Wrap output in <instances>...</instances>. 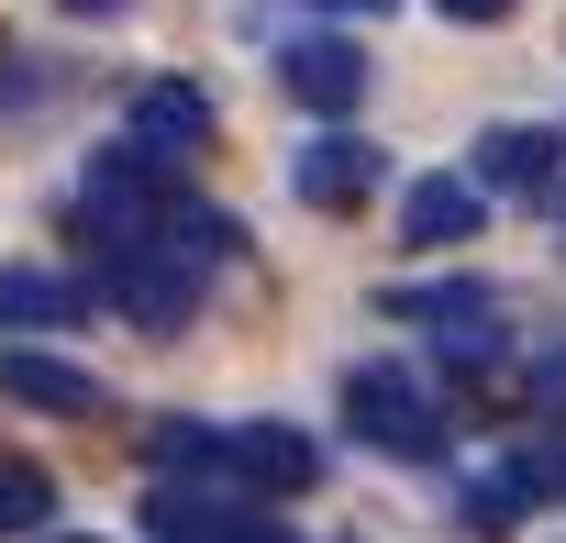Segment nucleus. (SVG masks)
Wrapping results in <instances>:
<instances>
[{
	"mask_svg": "<svg viewBox=\"0 0 566 543\" xmlns=\"http://www.w3.org/2000/svg\"><path fill=\"white\" fill-rule=\"evenodd\" d=\"M345 433L378 444V455H400V466H433V455L455 444V422L433 411V388H422L411 366H356V377H345Z\"/></svg>",
	"mask_w": 566,
	"mask_h": 543,
	"instance_id": "nucleus-1",
	"label": "nucleus"
},
{
	"mask_svg": "<svg viewBox=\"0 0 566 543\" xmlns=\"http://www.w3.org/2000/svg\"><path fill=\"white\" fill-rule=\"evenodd\" d=\"M156 211H167V167H156L145 145H101V156L78 167V233H90L101 255L145 244V233H156Z\"/></svg>",
	"mask_w": 566,
	"mask_h": 543,
	"instance_id": "nucleus-2",
	"label": "nucleus"
},
{
	"mask_svg": "<svg viewBox=\"0 0 566 543\" xmlns=\"http://www.w3.org/2000/svg\"><path fill=\"white\" fill-rule=\"evenodd\" d=\"M200 289H211V278H200L189 255H167L156 233L112 255V311H123L134 333H189V311H200Z\"/></svg>",
	"mask_w": 566,
	"mask_h": 543,
	"instance_id": "nucleus-3",
	"label": "nucleus"
},
{
	"mask_svg": "<svg viewBox=\"0 0 566 543\" xmlns=\"http://www.w3.org/2000/svg\"><path fill=\"white\" fill-rule=\"evenodd\" d=\"M222 488L301 499V488H323V444H312L301 422H233V433H222Z\"/></svg>",
	"mask_w": 566,
	"mask_h": 543,
	"instance_id": "nucleus-4",
	"label": "nucleus"
},
{
	"mask_svg": "<svg viewBox=\"0 0 566 543\" xmlns=\"http://www.w3.org/2000/svg\"><path fill=\"white\" fill-rule=\"evenodd\" d=\"M123 145H145L156 167H189V156L211 145V100H200L189 78H145V89H134V134H123Z\"/></svg>",
	"mask_w": 566,
	"mask_h": 543,
	"instance_id": "nucleus-5",
	"label": "nucleus"
},
{
	"mask_svg": "<svg viewBox=\"0 0 566 543\" xmlns=\"http://www.w3.org/2000/svg\"><path fill=\"white\" fill-rule=\"evenodd\" d=\"M555 167H566V145H555L544 123H500V134H478V200H544Z\"/></svg>",
	"mask_w": 566,
	"mask_h": 543,
	"instance_id": "nucleus-6",
	"label": "nucleus"
},
{
	"mask_svg": "<svg viewBox=\"0 0 566 543\" xmlns=\"http://www.w3.org/2000/svg\"><path fill=\"white\" fill-rule=\"evenodd\" d=\"M277 78H290L301 111H356V100H367V56H356L345 34H301L290 56H277Z\"/></svg>",
	"mask_w": 566,
	"mask_h": 543,
	"instance_id": "nucleus-7",
	"label": "nucleus"
},
{
	"mask_svg": "<svg viewBox=\"0 0 566 543\" xmlns=\"http://www.w3.org/2000/svg\"><path fill=\"white\" fill-rule=\"evenodd\" d=\"M0 388H12L23 411H56V422H90V411H101V377L67 366V355H45V344H12V355H0Z\"/></svg>",
	"mask_w": 566,
	"mask_h": 543,
	"instance_id": "nucleus-8",
	"label": "nucleus"
},
{
	"mask_svg": "<svg viewBox=\"0 0 566 543\" xmlns=\"http://www.w3.org/2000/svg\"><path fill=\"white\" fill-rule=\"evenodd\" d=\"M290 178H301V200H312V211H356V200L378 189V145H367V134H312Z\"/></svg>",
	"mask_w": 566,
	"mask_h": 543,
	"instance_id": "nucleus-9",
	"label": "nucleus"
},
{
	"mask_svg": "<svg viewBox=\"0 0 566 543\" xmlns=\"http://www.w3.org/2000/svg\"><path fill=\"white\" fill-rule=\"evenodd\" d=\"M478 222H489L478 178H411L400 189V244H467Z\"/></svg>",
	"mask_w": 566,
	"mask_h": 543,
	"instance_id": "nucleus-10",
	"label": "nucleus"
},
{
	"mask_svg": "<svg viewBox=\"0 0 566 543\" xmlns=\"http://www.w3.org/2000/svg\"><path fill=\"white\" fill-rule=\"evenodd\" d=\"M78 311H90L78 278H56V266H0V333H56Z\"/></svg>",
	"mask_w": 566,
	"mask_h": 543,
	"instance_id": "nucleus-11",
	"label": "nucleus"
},
{
	"mask_svg": "<svg viewBox=\"0 0 566 543\" xmlns=\"http://www.w3.org/2000/svg\"><path fill=\"white\" fill-rule=\"evenodd\" d=\"M145 466L156 477H222V433L211 422H156L145 433Z\"/></svg>",
	"mask_w": 566,
	"mask_h": 543,
	"instance_id": "nucleus-12",
	"label": "nucleus"
},
{
	"mask_svg": "<svg viewBox=\"0 0 566 543\" xmlns=\"http://www.w3.org/2000/svg\"><path fill=\"white\" fill-rule=\"evenodd\" d=\"M45 510H56V477L23 466V455H0V543H12V532H45Z\"/></svg>",
	"mask_w": 566,
	"mask_h": 543,
	"instance_id": "nucleus-13",
	"label": "nucleus"
},
{
	"mask_svg": "<svg viewBox=\"0 0 566 543\" xmlns=\"http://www.w3.org/2000/svg\"><path fill=\"white\" fill-rule=\"evenodd\" d=\"M522 510H533V499H522V477H511V466H489V477H467V488H455V521H467V532H511Z\"/></svg>",
	"mask_w": 566,
	"mask_h": 543,
	"instance_id": "nucleus-14",
	"label": "nucleus"
},
{
	"mask_svg": "<svg viewBox=\"0 0 566 543\" xmlns=\"http://www.w3.org/2000/svg\"><path fill=\"white\" fill-rule=\"evenodd\" d=\"M511 477H522V499H566V444H522Z\"/></svg>",
	"mask_w": 566,
	"mask_h": 543,
	"instance_id": "nucleus-15",
	"label": "nucleus"
},
{
	"mask_svg": "<svg viewBox=\"0 0 566 543\" xmlns=\"http://www.w3.org/2000/svg\"><path fill=\"white\" fill-rule=\"evenodd\" d=\"M211 543H301V532H277L266 510H233V499H222V521H211Z\"/></svg>",
	"mask_w": 566,
	"mask_h": 543,
	"instance_id": "nucleus-16",
	"label": "nucleus"
},
{
	"mask_svg": "<svg viewBox=\"0 0 566 543\" xmlns=\"http://www.w3.org/2000/svg\"><path fill=\"white\" fill-rule=\"evenodd\" d=\"M533 411H566V344H555V355L533 366Z\"/></svg>",
	"mask_w": 566,
	"mask_h": 543,
	"instance_id": "nucleus-17",
	"label": "nucleus"
},
{
	"mask_svg": "<svg viewBox=\"0 0 566 543\" xmlns=\"http://www.w3.org/2000/svg\"><path fill=\"white\" fill-rule=\"evenodd\" d=\"M444 12H455V23H500V12H511V0H444Z\"/></svg>",
	"mask_w": 566,
	"mask_h": 543,
	"instance_id": "nucleus-18",
	"label": "nucleus"
},
{
	"mask_svg": "<svg viewBox=\"0 0 566 543\" xmlns=\"http://www.w3.org/2000/svg\"><path fill=\"white\" fill-rule=\"evenodd\" d=\"M312 12H400V0H312Z\"/></svg>",
	"mask_w": 566,
	"mask_h": 543,
	"instance_id": "nucleus-19",
	"label": "nucleus"
},
{
	"mask_svg": "<svg viewBox=\"0 0 566 543\" xmlns=\"http://www.w3.org/2000/svg\"><path fill=\"white\" fill-rule=\"evenodd\" d=\"M67 12H123V0H67Z\"/></svg>",
	"mask_w": 566,
	"mask_h": 543,
	"instance_id": "nucleus-20",
	"label": "nucleus"
},
{
	"mask_svg": "<svg viewBox=\"0 0 566 543\" xmlns=\"http://www.w3.org/2000/svg\"><path fill=\"white\" fill-rule=\"evenodd\" d=\"M555 244H566V211H555Z\"/></svg>",
	"mask_w": 566,
	"mask_h": 543,
	"instance_id": "nucleus-21",
	"label": "nucleus"
},
{
	"mask_svg": "<svg viewBox=\"0 0 566 543\" xmlns=\"http://www.w3.org/2000/svg\"><path fill=\"white\" fill-rule=\"evenodd\" d=\"M56 543H90V532H56Z\"/></svg>",
	"mask_w": 566,
	"mask_h": 543,
	"instance_id": "nucleus-22",
	"label": "nucleus"
}]
</instances>
